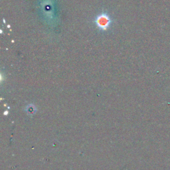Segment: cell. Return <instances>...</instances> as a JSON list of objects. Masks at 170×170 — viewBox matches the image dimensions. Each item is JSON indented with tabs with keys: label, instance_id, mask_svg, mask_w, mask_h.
Returning a JSON list of instances; mask_svg holds the SVG:
<instances>
[{
	"label": "cell",
	"instance_id": "6da1fadb",
	"mask_svg": "<svg viewBox=\"0 0 170 170\" xmlns=\"http://www.w3.org/2000/svg\"><path fill=\"white\" fill-rule=\"evenodd\" d=\"M96 23L99 28L105 30L110 25V18L106 14H102V15H100L96 18Z\"/></svg>",
	"mask_w": 170,
	"mask_h": 170
}]
</instances>
